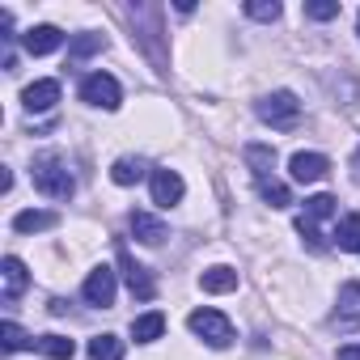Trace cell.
I'll return each instance as SVG.
<instances>
[{
  "label": "cell",
  "instance_id": "6da1fadb",
  "mask_svg": "<svg viewBox=\"0 0 360 360\" xmlns=\"http://www.w3.org/2000/svg\"><path fill=\"white\" fill-rule=\"evenodd\" d=\"M30 178H34V187L47 195V200H72V174L64 169V161H60V153H43V157H34V165H30Z\"/></svg>",
  "mask_w": 360,
  "mask_h": 360
},
{
  "label": "cell",
  "instance_id": "7a4b0ae2",
  "mask_svg": "<svg viewBox=\"0 0 360 360\" xmlns=\"http://www.w3.org/2000/svg\"><path fill=\"white\" fill-rule=\"evenodd\" d=\"M259 119L271 123V127H280V131H292V127L301 123V102H297L288 89H276V94H267V98L259 102Z\"/></svg>",
  "mask_w": 360,
  "mask_h": 360
},
{
  "label": "cell",
  "instance_id": "3957f363",
  "mask_svg": "<svg viewBox=\"0 0 360 360\" xmlns=\"http://www.w3.org/2000/svg\"><path fill=\"white\" fill-rule=\"evenodd\" d=\"M187 326H191L208 347H229V339H233V322H229L221 309H195V314L187 318Z\"/></svg>",
  "mask_w": 360,
  "mask_h": 360
},
{
  "label": "cell",
  "instance_id": "277c9868",
  "mask_svg": "<svg viewBox=\"0 0 360 360\" xmlns=\"http://www.w3.org/2000/svg\"><path fill=\"white\" fill-rule=\"evenodd\" d=\"M81 102L102 106V110H115V106L123 102V89H119V81H115L110 72H89V77L81 81Z\"/></svg>",
  "mask_w": 360,
  "mask_h": 360
},
{
  "label": "cell",
  "instance_id": "5b68a950",
  "mask_svg": "<svg viewBox=\"0 0 360 360\" xmlns=\"http://www.w3.org/2000/svg\"><path fill=\"white\" fill-rule=\"evenodd\" d=\"M81 297L89 305H98V309H110L115 305V271L110 267H94L89 280H85V288H81Z\"/></svg>",
  "mask_w": 360,
  "mask_h": 360
},
{
  "label": "cell",
  "instance_id": "8992f818",
  "mask_svg": "<svg viewBox=\"0 0 360 360\" xmlns=\"http://www.w3.org/2000/svg\"><path fill=\"white\" fill-rule=\"evenodd\" d=\"M119 267H123V276H127V288H131L140 301H153V297H157V280H153L148 267H140L123 246H119Z\"/></svg>",
  "mask_w": 360,
  "mask_h": 360
},
{
  "label": "cell",
  "instance_id": "52a82bcc",
  "mask_svg": "<svg viewBox=\"0 0 360 360\" xmlns=\"http://www.w3.org/2000/svg\"><path fill=\"white\" fill-rule=\"evenodd\" d=\"M183 178H178V169H153V204L161 208H174L178 200H183Z\"/></svg>",
  "mask_w": 360,
  "mask_h": 360
},
{
  "label": "cell",
  "instance_id": "ba28073f",
  "mask_svg": "<svg viewBox=\"0 0 360 360\" xmlns=\"http://www.w3.org/2000/svg\"><path fill=\"white\" fill-rule=\"evenodd\" d=\"M288 169H292V178H297V183H318V178L330 169V161H326L322 153H292Z\"/></svg>",
  "mask_w": 360,
  "mask_h": 360
},
{
  "label": "cell",
  "instance_id": "9c48e42d",
  "mask_svg": "<svg viewBox=\"0 0 360 360\" xmlns=\"http://www.w3.org/2000/svg\"><path fill=\"white\" fill-rule=\"evenodd\" d=\"M60 43H64V34H60L56 26H30V30L22 34V47H26L30 56H51Z\"/></svg>",
  "mask_w": 360,
  "mask_h": 360
},
{
  "label": "cell",
  "instance_id": "30bf717a",
  "mask_svg": "<svg viewBox=\"0 0 360 360\" xmlns=\"http://www.w3.org/2000/svg\"><path fill=\"white\" fill-rule=\"evenodd\" d=\"M22 102H26V110H51L56 102H60V81H34V85H26V94H22Z\"/></svg>",
  "mask_w": 360,
  "mask_h": 360
},
{
  "label": "cell",
  "instance_id": "8fae6325",
  "mask_svg": "<svg viewBox=\"0 0 360 360\" xmlns=\"http://www.w3.org/2000/svg\"><path fill=\"white\" fill-rule=\"evenodd\" d=\"M127 225H131L136 242H144V246H161V242H165V225H161L157 217H148V212H131Z\"/></svg>",
  "mask_w": 360,
  "mask_h": 360
},
{
  "label": "cell",
  "instance_id": "7c38bea8",
  "mask_svg": "<svg viewBox=\"0 0 360 360\" xmlns=\"http://www.w3.org/2000/svg\"><path fill=\"white\" fill-rule=\"evenodd\" d=\"M26 284H30L26 263H22L18 255H9V259H5V305H13V301L26 292Z\"/></svg>",
  "mask_w": 360,
  "mask_h": 360
},
{
  "label": "cell",
  "instance_id": "4fadbf2b",
  "mask_svg": "<svg viewBox=\"0 0 360 360\" xmlns=\"http://www.w3.org/2000/svg\"><path fill=\"white\" fill-rule=\"evenodd\" d=\"M144 169H148V165H144L140 157H119V161L110 165V183H115V187H136L140 178H144Z\"/></svg>",
  "mask_w": 360,
  "mask_h": 360
},
{
  "label": "cell",
  "instance_id": "5bb4252c",
  "mask_svg": "<svg viewBox=\"0 0 360 360\" xmlns=\"http://www.w3.org/2000/svg\"><path fill=\"white\" fill-rule=\"evenodd\" d=\"M246 165L255 169V178L263 183V178H271V169H276V148L271 144H246Z\"/></svg>",
  "mask_w": 360,
  "mask_h": 360
},
{
  "label": "cell",
  "instance_id": "9a60e30c",
  "mask_svg": "<svg viewBox=\"0 0 360 360\" xmlns=\"http://www.w3.org/2000/svg\"><path fill=\"white\" fill-rule=\"evenodd\" d=\"M335 246H339V250H347V255H356V250H360V212H347V217L335 225Z\"/></svg>",
  "mask_w": 360,
  "mask_h": 360
},
{
  "label": "cell",
  "instance_id": "2e32d148",
  "mask_svg": "<svg viewBox=\"0 0 360 360\" xmlns=\"http://www.w3.org/2000/svg\"><path fill=\"white\" fill-rule=\"evenodd\" d=\"M56 225H60L56 212H34V208H30V212H18V217H13V229H18V233H43V229H56Z\"/></svg>",
  "mask_w": 360,
  "mask_h": 360
},
{
  "label": "cell",
  "instance_id": "e0dca14e",
  "mask_svg": "<svg viewBox=\"0 0 360 360\" xmlns=\"http://www.w3.org/2000/svg\"><path fill=\"white\" fill-rule=\"evenodd\" d=\"M200 288H204V292H233V288H238V271H233V267H208V271L200 276Z\"/></svg>",
  "mask_w": 360,
  "mask_h": 360
},
{
  "label": "cell",
  "instance_id": "ac0fdd59",
  "mask_svg": "<svg viewBox=\"0 0 360 360\" xmlns=\"http://www.w3.org/2000/svg\"><path fill=\"white\" fill-rule=\"evenodd\" d=\"M161 330H165V314H140L136 322H131V339L136 343H153V339H161Z\"/></svg>",
  "mask_w": 360,
  "mask_h": 360
},
{
  "label": "cell",
  "instance_id": "d6986e66",
  "mask_svg": "<svg viewBox=\"0 0 360 360\" xmlns=\"http://www.w3.org/2000/svg\"><path fill=\"white\" fill-rule=\"evenodd\" d=\"M34 347L51 360H72V352H77V343L68 335H43V339H34Z\"/></svg>",
  "mask_w": 360,
  "mask_h": 360
},
{
  "label": "cell",
  "instance_id": "ffe728a7",
  "mask_svg": "<svg viewBox=\"0 0 360 360\" xmlns=\"http://www.w3.org/2000/svg\"><path fill=\"white\" fill-rule=\"evenodd\" d=\"M89 360H123V339L119 335H94L89 339Z\"/></svg>",
  "mask_w": 360,
  "mask_h": 360
},
{
  "label": "cell",
  "instance_id": "44dd1931",
  "mask_svg": "<svg viewBox=\"0 0 360 360\" xmlns=\"http://www.w3.org/2000/svg\"><path fill=\"white\" fill-rule=\"evenodd\" d=\"M102 47H106V34H77V39L68 43V60L81 64V60H89L94 51H102Z\"/></svg>",
  "mask_w": 360,
  "mask_h": 360
},
{
  "label": "cell",
  "instance_id": "7402d4cb",
  "mask_svg": "<svg viewBox=\"0 0 360 360\" xmlns=\"http://www.w3.org/2000/svg\"><path fill=\"white\" fill-rule=\"evenodd\" d=\"M301 217L314 221V225H318V221H330V217H335V195H309Z\"/></svg>",
  "mask_w": 360,
  "mask_h": 360
},
{
  "label": "cell",
  "instance_id": "603a6c76",
  "mask_svg": "<svg viewBox=\"0 0 360 360\" xmlns=\"http://www.w3.org/2000/svg\"><path fill=\"white\" fill-rule=\"evenodd\" d=\"M259 195H263L271 208H288V204H292V191H288L284 183H276V178H263V183H259Z\"/></svg>",
  "mask_w": 360,
  "mask_h": 360
},
{
  "label": "cell",
  "instance_id": "cb8c5ba5",
  "mask_svg": "<svg viewBox=\"0 0 360 360\" xmlns=\"http://www.w3.org/2000/svg\"><path fill=\"white\" fill-rule=\"evenodd\" d=\"M339 318H360V284L339 288Z\"/></svg>",
  "mask_w": 360,
  "mask_h": 360
},
{
  "label": "cell",
  "instance_id": "d4e9b609",
  "mask_svg": "<svg viewBox=\"0 0 360 360\" xmlns=\"http://www.w3.org/2000/svg\"><path fill=\"white\" fill-rule=\"evenodd\" d=\"M305 18H314V22L339 18V0H309V5H305Z\"/></svg>",
  "mask_w": 360,
  "mask_h": 360
},
{
  "label": "cell",
  "instance_id": "484cf974",
  "mask_svg": "<svg viewBox=\"0 0 360 360\" xmlns=\"http://www.w3.org/2000/svg\"><path fill=\"white\" fill-rule=\"evenodd\" d=\"M246 18H255V22H276V18H280V5H276V0H250V5H246Z\"/></svg>",
  "mask_w": 360,
  "mask_h": 360
},
{
  "label": "cell",
  "instance_id": "4316f807",
  "mask_svg": "<svg viewBox=\"0 0 360 360\" xmlns=\"http://www.w3.org/2000/svg\"><path fill=\"white\" fill-rule=\"evenodd\" d=\"M0 335H5V347H9V352H18V347H30V335H26L18 322H5V326H0Z\"/></svg>",
  "mask_w": 360,
  "mask_h": 360
},
{
  "label": "cell",
  "instance_id": "83f0119b",
  "mask_svg": "<svg viewBox=\"0 0 360 360\" xmlns=\"http://www.w3.org/2000/svg\"><path fill=\"white\" fill-rule=\"evenodd\" d=\"M297 233L305 238V246H309V250H326V242H322V233H318V225H314V221L297 217Z\"/></svg>",
  "mask_w": 360,
  "mask_h": 360
},
{
  "label": "cell",
  "instance_id": "f1b7e54d",
  "mask_svg": "<svg viewBox=\"0 0 360 360\" xmlns=\"http://www.w3.org/2000/svg\"><path fill=\"white\" fill-rule=\"evenodd\" d=\"M339 360H360V343H347V347H339Z\"/></svg>",
  "mask_w": 360,
  "mask_h": 360
}]
</instances>
